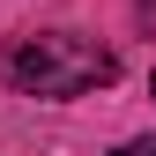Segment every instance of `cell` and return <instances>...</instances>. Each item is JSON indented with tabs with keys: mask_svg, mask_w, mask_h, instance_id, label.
<instances>
[{
	"mask_svg": "<svg viewBox=\"0 0 156 156\" xmlns=\"http://www.w3.org/2000/svg\"><path fill=\"white\" fill-rule=\"evenodd\" d=\"M119 60H112L97 37H74V30H45V37H23L8 52V82L23 97H82V89H104Z\"/></svg>",
	"mask_w": 156,
	"mask_h": 156,
	"instance_id": "cell-1",
	"label": "cell"
},
{
	"mask_svg": "<svg viewBox=\"0 0 156 156\" xmlns=\"http://www.w3.org/2000/svg\"><path fill=\"white\" fill-rule=\"evenodd\" d=\"M112 156H156V141H126V149H112Z\"/></svg>",
	"mask_w": 156,
	"mask_h": 156,
	"instance_id": "cell-2",
	"label": "cell"
},
{
	"mask_svg": "<svg viewBox=\"0 0 156 156\" xmlns=\"http://www.w3.org/2000/svg\"><path fill=\"white\" fill-rule=\"evenodd\" d=\"M149 97H156V74H149Z\"/></svg>",
	"mask_w": 156,
	"mask_h": 156,
	"instance_id": "cell-3",
	"label": "cell"
},
{
	"mask_svg": "<svg viewBox=\"0 0 156 156\" xmlns=\"http://www.w3.org/2000/svg\"><path fill=\"white\" fill-rule=\"evenodd\" d=\"M149 8H156V0H149Z\"/></svg>",
	"mask_w": 156,
	"mask_h": 156,
	"instance_id": "cell-4",
	"label": "cell"
}]
</instances>
